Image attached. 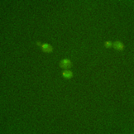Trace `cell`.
I'll use <instances>...</instances> for the list:
<instances>
[{
    "mask_svg": "<svg viewBox=\"0 0 134 134\" xmlns=\"http://www.w3.org/2000/svg\"><path fill=\"white\" fill-rule=\"evenodd\" d=\"M72 66V63L70 60L69 59H63L60 61V66L63 69H70Z\"/></svg>",
    "mask_w": 134,
    "mask_h": 134,
    "instance_id": "1",
    "label": "cell"
},
{
    "mask_svg": "<svg viewBox=\"0 0 134 134\" xmlns=\"http://www.w3.org/2000/svg\"><path fill=\"white\" fill-rule=\"evenodd\" d=\"M113 46H114V48L118 51H123L125 49V45L123 44V42L117 40L113 43Z\"/></svg>",
    "mask_w": 134,
    "mask_h": 134,
    "instance_id": "2",
    "label": "cell"
},
{
    "mask_svg": "<svg viewBox=\"0 0 134 134\" xmlns=\"http://www.w3.org/2000/svg\"><path fill=\"white\" fill-rule=\"evenodd\" d=\"M42 46V51L43 52H46V53H50L53 51V48L52 46L49 45V44H47V43H45L41 46Z\"/></svg>",
    "mask_w": 134,
    "mask_h": 134,
    "instance_id": "3",
    "label": "cell"
},
{
    "mask_svg": "<svg viewBox=\"0 0 134 134\" xmlns=\"http://www.w3.org/2000/svg\"><path fill=\"white\" fill-rule=\"evenodd\" d=\"M63 77H65L66 79H70L73 77V73H72V72H71L68 69H65L63 72Z\"/></svg>",
    "mask_w": 134,
    "mask_h": 134,
    "instance_id": "4",
    "label": "cell"
},
{
    "mask_svg": "<svg viewBox=\"0 0 134 134\" xmlns=\"http://www.w3.org/2000/svg\"><path fill=\"white\" fill-rule=\"evenodd\" d=\"M113 43L111 41H106V42H104V46L106 48H107V49H109V48H111L113 46Z\"/></svg>",
    "mask_w": 134,
    "mask_h": 134,
    "instance_id": "5",
    "label": "cell"
},
{
    "mask_svg": "<svg viewBox=\"0 0 134 134\" xmlns=\"http://www.w3.org/2000/svg\"><path fill=\"white\" fill-rule=\"evenodd\" d=\"M37 45H38V46H41V44H40V42H37Z\"/></svg>",
    "mask_w": 134,
    "mask_h": 134,
    "instance_id": "6",
    "label": "cell"
}]
</instances>
